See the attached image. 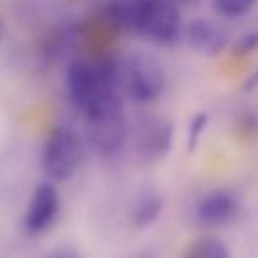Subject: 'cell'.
Instances as JSON below:
<instances>
[{"mask_svg":"<svg viewBox=\"0 0 258 258\" xmlns=\"http://www.w3.org/2000/svg\"><path fill=\"white\" fill-rule=\"evenodd\" d=\"M66 87L75 106L85 117L110 103L117 94V89L108 85L99 68L89 62L75 60L66 69Z\"/></svg>","mask_w":258,"mask_h":258,"instance_id":"6da1fadb","label":"cell"},{"mask_svg":"<svg viewBox=\"0 0 258 258\" xmlns=\"http://www.w3.org/2000/svg\"><path fill=\"white\" fill-rule=\"evenodd\" d=\"M120 87L137 103H152L166 87L165 69L154 55L138 51L120 62Z\"/></svg>","mask_w":258,"mask_h":258,"instance_id":"7a4b0ae2","label":"cell"},{"mask_svg":"<svg viewBox=\"0 0 258 258\" xmlns=\"http://www.w3.org/2000/svg\"><path fill=\"white\" fill-rule=\"evenodd\" d=\"M83 154V142L75 129L57 125L44 142L41 165L48 179L68 180L80 170Z\"/></svg>","mask_w":258,"mask_h":258,"instance_id":"3957f363","label":"cell"},{"mask_svg":"<svg viewBox=\"0 0 258 258\" xmlns=\"http://www.w3.org/2000/svg\"><path fill=\"white\" fill-rule=\"evenodd\" d=\"M87 118V140L92 151L99 156H113L127 140V122L120 97L111 99L99 111Z\"/></svg>","mask_w":258,"mask_h":258,"instance_id":"277c9868","label":"cell"},{"mask_svg":"<svg viewBox=\"0 0 258 258\" xmlns=\"http://www.w3.org/2000/svg\"><path fill=\"white\" fill-rule=\"evenodd\" d=\"M60 212V195L53 182H39L30 197L29 207L23 216V230L27 235L37 237L46 233L57 221Z\"/></svg>","mask_w":258,"mask_h":258,"instance_id":"5b68a950","label":"cell"},{"mask_svg":"<svg viewBox=\"0 0 258 258\" xmlns=\"http://www.w3.org/2000/svg\"><path fill=\"white\" fill-rule=\"evenodd\" d=\"M175 129L170 120L152 118L138 127L137 131V151L145 161H159L170 152L173 145Z\"/></svg>","mask_w":258,"mask_h":258,"instance_id":"8992f818","label":"cell"},{"mask_svg":"<svg viewBox=\"0 0 258 258\" xmlns=\"http://www.w3.org/2000/svg\"><path fill=\"white\" fill-rule=\"evenodd\" d=\"M239 200L232 191L216 189L204 195L197 202L195 216H197V221L200 225L216 228V226L232 223L239 214Z\"/></svg>","mask_w":258,"mask_h":258,"instance_id":"52a82bcc","label":"cell"},{"mask_svg":"<svg viewBox=\"0 0 258 258\" xmlns=\"http://www.w3.org/2000/svg\"><path fill=\"white\" fill-rule=\"evenodd\" d=\"M184 37H186L189 48L204 55L219 53L228 43V36L225 30L218 23L207 18H195L189 23H186Z\"/></svg>","mask_w":258,"mask_h":258,"instance_id":"ba28073f","label":"cell"},{"mask_svg":"<svg viewBox=\"0 0 258 258\" xmlns=\"http://www.w3.org/2000/svg\"><path fill=\"white\" fill-rule=\"evenodd\" d=\"M161 212L163 197L159 195V191L156 187H145V189H140L135 195L129 216L138 228H145V226L158 221Z\"/></svg>","mask_w":258,"mask_h":258,"instance_id":"9c48e42d","label":"cell"},{"mask_svg":"<svg viewBox=\"0 0 258 258\" xmlns=\"http://www.w3.org/2000/svg\"><path fill=\"white\" fill-rule=\"evenodd\" d=\"M182 258H232V254L223 240L216 237H202L187 247Z\"/></svg>","mask_w":258,"mask_h":258,"instance_id":"30bf717a","label":"cell"},{"mask_svg":"<svg viewBox=\"0 0 258 258\" xmlns=\"http://www.w3.org/2000/svg\"><path fill=\"white\" fill-rule=\"evenodd\" d=\"M256 0H212V9L221 18L239 20L253 11Z\"/></svg>","mask_w":258,"mask_h":258,"instance_id":"8fae6325","label":"cell"},{"mask_svg":"<svg viewBox=\"0 0 258 258\" xmlns=\"http://www.w3.org/2000/svg\"><path fill=\"white\" fill-rule=\"evenodd\" d=\"M207 122H209L207 113L195 115L193 122H191V125H189V142H187V145H189V151H195V147L198 145V140H200L205 125H207Z\"/></svg>","mask_w":258,"mask_h":258,"instance_id":"7c38bea8","label":"cell"},{"mask_svg":"<svg viewBox=\"0 0 258 258\" xmlns=\"http://www.w3.org/2000/svg\"><path fill=\"white\" fill-rule=\"evenodd\" d=\"M258 48V32H249L244 37H240V41L235 44L237 53H249V51Z\"/></svg>","mask_w":258,"mask_h":258,"instance_id":"4fadbf2b","label":"cell"},{"mask_svg":"<svg viewBox=\"0 0 258 258\" xmlns=\"http://www.w3.org/2000/svg\"><path fill=\"white\" fill-rule=\"evenodd\" d=\"M46 258H82L80 253L71 246H60V247H55L53 251L48 253Z\"/></svg>","mask_w":258,"mask_h":258,"instance_id":"5bb4252c","label":"cell"}]
</instances>
